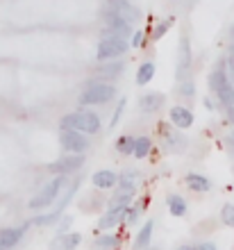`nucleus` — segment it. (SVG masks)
Wrapping results in <instances>:
<instances>
[{
    "mask_svg": "<svg viewBox=\"0 0 234 250\" xmlns=\"http://www.w3.org/2000/svg\"><path fill=\"white\" fill-rule=\"evenodd\" d=\"M64 185H68V178H66V175H57V178L50 180V182H48V185L43 187V189H41L39 193L30 200V203H27V207H30V209H34V211H37V209H46L48 205L55 203V198H57L59 191L64 189Z\"/></svg>",
    "mask_w": 234,
    "mask_h": 250,
    "instance_id": "1",
    "label": "nucleus"
},
{
    "mask_svg": "<svg viewBox=\"0 0 234 250\" xmlns=\"http://www.w3.org/2000/svg\"><path fill=\"white\" fill-rule=\"evenodd\" d=\"M62 130H85L86 134H96L100 130V119L93 112L68 114V116L62 119Z\"/></svg>",
    "mask_w": 234,
    "mask_h": 250,
    "instance_id": "2",
    "label": "nucleus"
},
{
    "mask_svg": "<svg viewBox=\"0 0 234 250\" xmlns=\"http://www.w3.org/2000/svg\"><path fill=\"white\" fill-rule=\"evenodd\" d=\"M116 96V89L111 84H93L89 86L82 96H80V103L82 105H105V103H109L111 98Z\"/></svg>",
    "mask_w": 234,
    "mask_h": 250,
    "instance_id": "3",
    "label": "nucleus"
},
{
    "mask_svg": "<svg viewBox=\"0 0 234 250\" xmlns=\"http://www.w3.org/2000/svg\"><path fill=\"white\" fill-rule=\"evenodd\" d=\"M128 50V43H125V39H121V37H105L100 43H98V53L96 57L100 62H107V60H116V57H121V55Z\"/></svg>",
    "mask_w": 234,
    "mask_h": 250,
    "instance_id": "4",
    "label": "nucleus"
},
{
    "mask_svg": "<svg viewBox=\"0 0 234 250\" xmlns=\"http://www.w3.org/2000/svg\"><path fill=\"white\" fill-rule=\"evenodd\" d=\"M130 34H132V27L128 21H123L121 16H116L111 12H105V37H121V39H125Z\"/></svg>",
    "mask_w": 234,
    "mask_h": 250,
    "instance_id": "5",
    "label": "nucleus"
},
{
    "mask_svg": "<svg viewBox=\"0 0 234 250\" xmlns=\"http://www.w3.org/2000/svg\"><path fill=\"white\" fill-rule=\"evenodd\" d=\"M62 146H64L66 152H75V155H82L89 148V141L82 132L78 130H62Z\"/></svg>",
    "mask_w": 234,
    "mask_h": 250,
    "instance_id": "6",
    "label": "nucleus"
},
{
    "mask_svg": "<svg viewBox=\"0 0 234 250\" xmlns=\"http://www.w3.org/2000/svg\"><path fill=\"white\" fill-rule=\"evenodd\" d=\"M107 12L116 14V16H121L128 23H134L139 19V9L132 7L128 0H107Z\"/></svg>",
    "mask_w": 234,
    "mask_h": 250,
    "instance_id": "7",
    "label": "nucleus"
},
{
    "mask_svg": "<svg viewBox=\"0 0 234 250\" xmlns=\"http://www.w3.org/2000/svg\"><path fill=\"white\" fill-rule=\"evenodd\" d=\"M170 123L180 127V130H187L193 125V112L187 109V107H173L170 109Z\"/></svg>",
    "mask_w": 234,
    "mask_h": 250,
    "instance_id": "8",
    "label": "nucleus"
},
{
    "mask_svg": "<svg viewBox=\"0 0 234 250\" xmlns=\"http://www.w3.org/2000/svg\"><path fill=\"white\" fill-rule=\"evenodd\" d=\"M25 234V228H7V230H0V250H9L19 244Z\"/></svg>",
    "mask_w": 234,
    "mask_h": 250,
    "instance_id": "9",
    "label": "nucleus"
},
{
    "mask_svg": "<svg viewBox=\"0 0 234 250\" xmlns=\"http://www.w3.org/2000/svg\"><path fill=\"white\" fill-rule=\"evenodd\" d=\"M85 164V159H82V155H75V157H66V159H59V162H55V164L50 166L55 173H59V175H68V173L78 171L80 166Z\"/></svg>",
    "mask_w": 234,
    "mask_h": 250,
    "instance_id": "10",
    "label": "nucleus"
},
{
    "mask_svg": "<svg viewBox=\"0 0 234 250\" xmlns=\"http://www.w3.org/2000/svg\"><path fill=\"white\" fill-rule=\"evenodd\" d=\"M164 105V93H146V96H141L139 98V109H141L143 114H152L157 112L159 107Z\"/></svg>",
    "mask_w": 234,
    "mask_h": 250,
    "instance_id": "11",
    "label": "nucleus"
},
{
    "mask_svg": "<svg viewBox=\"0 0 234 250\" xmlns=\"http://www.w3.org/2000/svg\"><path fill=\"white\" fill-rule=\"evenodd\" d=\"M82 237H80L78 232H71V234H59L55 241L50 244V250H73L78 248Z\"/></svg>",
    "mask_w": 234,
    "mask_h": 250,
    "instance_id": "12",
    "label": "nucleus"
},
{
    "mask_svg": "<svg viewBox=\"0 0 234 250\" xmlns=\"http://www.w3.org/2000/svg\"><path fill=\"white\" fill-rule=\"evenodd\" d=\"M189 64H191V50H189V39L182 37L180 41V66H177V78H184L189 71Z\"/></svg>",
    "mask_w": 234,
    "mask_h": 250,
    "instance_id": "13",
    "label": "nucleus"
},
{
    "mask_svg": "<svg viewBox=\"0 0 234 250\" xmlns=\"http://www.w3.org/2000/svg\"><path fill=\"white\" fill-rule=\"evenodd\" d=\"M116 182H118L116 173H111V171L93 173V187H96V189H109V187H114Z\"/></svg>",
    "mask_w": 234,
    "mask_h": 250,
    "instance_id": "14",
    "label": "nucleus"
},
{
    "mask_svg": "<svg viewBox=\"0 0 234 250\" xmlns=\"http://www.w3.org/2000/svg\"><path fill=\"white\" fill-rule=\"evenodd\" d=\"M125 211H128V207H125V209H111L107 216H103L98 221V228H100V230H107V228L118 225L121 221H125Z\"/></svg>",
    "mask_w": 234,
    "mask_h": 250,
    "instance_id": "15",
    "label": "nucleus"
},
{
    "mask_svg": "<svg viewBox=\"0 0 234 250\" xmlns=\"http://www.w3.org/2000/svg\"><path fill=\"white\" fill-rule=\"evenodd\" d=\"M187 187L191 191H200V193L212 191V182L207 178H202V175H195V173H189L187 175Z\"/></svg>",
    "mask_w": 234,
    "mask_h": 250,
    "instance_id": "16",
    "label": "nucleus"
},
{
    "mask_svg": "<svg viewBox=\"0 0 234 250\" xmlns=\"http://www.w3.org/2000/svg\"><path fill=\"white\" fill-rule=\"evenodd\" d=\"M230 84H232V82H230V78L223 71H214L209 75V86H212L216 93H221L223 89H228Z\"/></svg>",
    "mask_w": 234,
    "mask_h": 250,
    "instance_id": "17",
    "label": "nucleus"
},
{
    "mask_svg": "<svg viewBox=\"0 0 234 250\" xmlns=\"http://www.w3.org/2000/svg\"><path fill=\"white\" fill-rule=\"evenodd\" d=\"M150 237H152V221H148V223H146L141 230H139L137 239H134V250L146 248V246L150 244Z\"/></svg>",
    "mask_w": 234,
    "mask_h": 250,
    "instance_id": "18",
    "label": "nucleus"
},
{
    "mask_svg": "<svg viewBox=\"0 0 234 250\" xmlns=\"http://www.w3.org/2000/svg\"><path fill=\"white\" fill-rule=\"evenodd\" d=\"M150 139L148 137H139V139H134V144H132V155L137 159H143L146 155L150 152Z\"/></svg>",
    "mask_w": 234,
    "mask_h": 250,
    "instance_id": "19",
    "label": "nucleus"
},
{
    "mask_svg": "<svg viewBox=\"0 0 234 250\" xmlns=\"http://www.w3.org/2000/svg\"><path fill=\"white\" fill-rule=\"evenodd\" d=\"M152 75H155V64H152V62L141 64V66H139V73H137V84L139 86L148 84L150 80H152Z\"/></svg>",
    "mask_w": 234,
    "mask_h": 250,
    "instance_id": "20",
    "label": "nucleus"
},
{
    "mask_svg": "<svg viewBox=\"0 0 234 250\" xmlns=\"http://www.w3.org/2000/svg\"><path fill=\"white\" fill-rule=\"evenodd\" d=\"M169 209L173 216H184L187 214V203L182 196H169Z\"/></svg>",
    "mask_w": 234,
    "mask_h": 250,
    "instance_id": "21",
    "label": "nucleus"
},
{
    "mask_svg": "<svg viewBox=\"0 0 234 250\" xmlns=\"http://www.w3.org/2000/svg\"><path fill=\"white\" fill-rule=\"evenodd\" d=\"M93 248L96 250H114V248H118V237H114V234H105V237H100V239L93 241Z\"/></svg>",
    "mask_w": 234,
    "mask_h": 250,
    "instance_id": "22",
    "label": "nucleus"
},
{
    "mask_svg": "<svg viewBox=\"0 0 234 250\" xmlns=\"http://www.w3.org/2000/svg\"><path fill=\"white\" fill-rule=\"evenodd\" d=\"M132 200V193H116V196L109 200V211L111 209H125Z\"/></svg>",
    "mask_w": 234,
    "mask_h": 250,
    "instance_id": "23",
    "label": "nucleus"
},
{
    "mask_svg": "<svg viewBox=\"0 0 234 250\" xmlns=\"http://www.w3.org/2000/svg\"><path fill=\"white\" fill-rule=\"evenodd\" d=\"M132 144H134L132 137H121L116 141V150L121 152V155H132Z\"/></svg>",
    "mask_w": 234,
    "mask_h": 250,
    "instance_id": "24",
    "label": "nucleus"
},
{
    "mask_svg": "<svg viewBox=\"0 0 234 250\" xmlns=\"http://www.w3.org/2000/svg\"><path fill=\"white\" fill-rule=\"evenodd\" d=\"M173 21H175V19H166V21H162V23H159V25L155 27V32H152V39H155V41H157V39H162L164 34L169 32V27L173 25Z\"/></svg>",
    "mask_w": 234,
    "mask_h": 250,
    "instance_id": "25",
    "label": "nucleus"
},
{
    "mask_svg": "<svg viewBox=\"0 0 234 250\" xmlns=\"http://www.w3.org/2000/svg\"><path fill=\"white\" fill-rule=\"evenodd\" d=\"M221 218L223 223L230 225V228H234V205H225L221 209Z\"/></svg>",
    "mask_w": 234,
    "mask_h": 250,
    "instance_id": "26",
    "label": "nucleus"
},
{
    "mask_svg": "<svg viewBox=\"0 0 234 250\" xmlns=\"http://www.w3.org/2000/svg\"><path fill=\"white\" fill-rule=\"evenodd\" d=\"M123 71V64H114V66H103L100 68V75H109V73H121Z\"/></svg>",
    "mask_w": 234,
    "mask_h": 250,
    "instance_id": "27",
    "label": "nucleus"
},
{
    "mask_svg": "<svg viewBox=\"0 0 234 250\" xmlns=\"http://www.w3.org/2000/svg\"><path fill=\"white\" fill-rule=\"evenodd\" d=\"M139 218V207H132L130 211H125V223H137Z\"/></svg>",
    "mask_w": 234,
    "mask_h": 250,
    "instance_id": "28",
    "label": "nucleus"
},
{
    "mask_svg": "<svg viewBox=\"0 0 234 250\" xmlns=\"http://www.w3.org/2000/svg\"><path fill=\"white\" fill-rule=\"evenodd\" d=\"M180 91H182V96H193V93H195V84H193V82H184V84L180 86Z\"/></svg>",
    "mask_w": 234,
    "mask_h": 250,
    "instance_id": "29",
    "label": "nucleus"
},
{
    "mask_svg": "<svg viewBox=\"0 0 234 250\" xmlns=\"http://www.w3.org/2000/svg\"><path fill=\"white\" fill-rule=\"evenodd\" d=\"M123 107H125V100H121V103H118V107H116V112H114V119H111V125H116V123H118V119H121V114H123Z\"/></svg>",
    "mask_w": 234,
    "mask_h": 250,
    "instance_id": "30",
    "label": "nucleus"
},
{
    "mask_svg": "<svg viewBox=\"0 0 234 250\" xmlns=\"http://www.w3.org/2000/svg\"><path fill=\"white\" fill-rule=\"evenodd\" d=\"M141 41H143V34H141V32H137V34H134V39H132V46L139 48V46H141Z\"/></svg>",
    "mask_w": 234,
    "mask_h": 250,
    "instance_id": "31",
    "label": "nucleus"
},
{
    "mask_svg": "<svg viewBox=\"0 0 234 250\" xmlns=\"http://www.w3.org/2000/svg\"><path fill=\"white\" fill-rule=\"evenodd\" d=\"M195 250H216V246H214V244H209V241H205V244H200Z\"/></svg>",
    "mask_w": 234,
    "mask_h": 250,
    "instance_id": "32",
    "label": "nucleus"
},
{
    "mask_svg": "<svg viewBox=\"0 0 234 250\" xmlns=\"http://www.w3.org/2000/svg\"><path fill=\"white\" fill-rule=\"evenodd\" d=\"M228 68H230V75H228V78H230V80H232V82H234V62L230 60V57H228Z\"/></svg>",
    "mask_w": 234,
    "mask_h": 250,
    "instance_id": "33",
    "label": "nucleus"
},
{
    "mask_svg": "<svg viewBox=\"0 0 234 250\" xmlns=\"http://www.w3.org/2000/svg\"><path fill=\"white\" fill-rule=\"evenodd\" d=\"M225 109H228V116L232 119V123H234V105H225Z\"/></svg>",
    "mask_w": 234,
    "mask_h": 250,
    "instance_id": "34",
    "label": "nucleus"
},
{
    "mask_svg": "<svg viewBox=\"0 0 234 250\" xmlns=\"http://www.w3.org/2000/svg\"><path fill=\"white\" fill-rule=\"evenodd\" d=\"M177 250H195V248H193V246H180Z\"/></svg>",
    "mask_w": 234,
    "mask_h": 250,
    "instance_id": "35",
    "label": "nucleus"
},
{
    "mask_svg": "<svg viewBox=\"0 0 234 250\" xmlns=\"http://www.w3.org/2000/svg\"><path fill=\"white\" fill-rule=\"evenodd\" d=\"M232 46H234V43H232Z\"/></svg>",
    "mask_w": 234,
    "mask_h": 250,
    "instance_id": "36",
    "label": "nucleus"
}]
</instances>
